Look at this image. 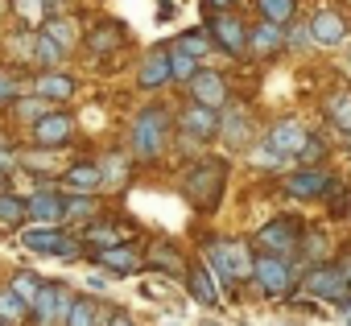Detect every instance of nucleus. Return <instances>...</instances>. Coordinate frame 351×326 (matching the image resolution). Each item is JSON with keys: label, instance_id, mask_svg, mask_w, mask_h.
I'll use <instances>...</instances> for the list:
<instances>
[{"label": "nucleus", "instance_id": "1", "mask_svg": "<svg viewBox=\"0 0 351 326\" xmlns=\"http://www.w3.org/2000/svg\"><path fill=\"white\" fill-rule=\"evenodd\" d=\"M223 186H228V161H219V157L199 161V166L186 174V199L195 207H203V211H215L219 207Z\"/></svg>", "mask_w": 351, "mask_h": 326}, {"label": "nucleus", "instance_id": "2", "mask_svg": "<svg viewBox=\"0 0 351 326\" xmlns=\"http://www.w3.org/2000/svg\"><path fill=\"white\" fill-rule=\"evenodd\" d=\"M203 252H207V273H219L228 285H240L252 277V256L240 240H207Z\"/></svg>", "mask_w": 351, "mask_h": 326}, {"label": "nucleus", "instance_id": "3", "mask_svg": "<svg viewBox=\"0 0 351 326\" xmlns=\"http://www.w3.org/2000/svg\"><path fill=\"white\" fill-rule=\"evenodd\" d=\"M169 140V112L165 108H145L136 112V124H132V153L141 161H153Z\"/></svg>", "mask_w": 351, "mask_h": 326}, {"label": "nucleus", "instance_id": "4", "mask_svg": "<svg viewBox=\"0 0 351 326\" xmlns=\"http://www.w3.org/2000/svg\"><path fill=\"white\" fill-rule=\"evenodd\" d=\"M302 289L314 293V297H322V301H330V305H339V310H351V285L343 281V273H339L335 264L310 268L306 281H302Z\"/></svg>", "mask_w": 351, "mask_h": 326}, {"label": "nucleus", "instance_id": "5", "mask_svg": "<svg viewBox=\"0 0 351 326\" xmlns=\"http://www.w3.org/2000/svg\"><path fill=\"white\" fill-rule=\"evenodd\" d=\"M252 277H256V285H261L265 297H285L293 289V268L281 256H265V252L252 256Z\"/></svg>", "mask_w": 351, "mask_h": 326}, {"label": "nucleus", "instance_id": "6", "mask_svg": "<svg viewBox=\"0 0 351 326\" xmlns=\"http://www.w3.org/2000/svg\"><path fill=\"white\" fill-rule=\"evenodd\" d=\"M256 244L265 248V256H293V248L302 244V223L298 219H273L256 231Z\"/></svg>", "mask_w": 351, "mask_h": 326}, {"label": "nucleus", "instance_id": "7", "mask_svg": "<svg viewBox=\"0 0 351 326\" xmlns=\"http://www.w3.org/2000/svg\"><path fill=\"white\" fill-rule=\"evenodd\" d=\"M71 289L62 285V281H42V293H38V301L29 305L34 314H38V322L42 326H62L66 322V314H71Z\"/></svg>", "mask_w": 351, "mask_h": 326}, {"label": "nucleus", "instance_id": "8", "mask_svg": "<svg viewBox=\"0 0 351 326\" xmlns=\"http://www.w3.org/2000/svg\"><path fill=\"white\" fill-rule=\"evenodd\" d=\"M191 95H195V103H199V108L215 112V108H223V103H228V83H223L215 71H199V75L191 79Z\"/></svg>", "mask_w": 351, "mask_h": 326}, {"label": "nucleus", "instance_id": "9", "mask_svg": "<svg viewBox=\"0 0 351 326\" xmlns=\"http://www.w3.org/2000/svg\"><path fill=\"white\" fill-rule=\"evenodd\" d=\"M71 132H75V124H71V116H66V112H46V116H38V120H34V140H38V145H46V149L66 145V140H71Z\"/></svg>", "mask_w": 351, "mask_h": 326}, {"label": "nucleus", "instance_id": "10", "mask_svg": "<svg viewBox=\"0 0 351 326\" xmlns=\"http://www.w3.org/2000/svg\"><path fill=\"white\" fill-rule=\"evenodd\" d=\"M25 248L29 252H54V256H79V244L75 240H66L62 231H54V227H25Z\"/></svg>", "mask_w": 351, "mask_h": 326}, {"label": "nucleus", "instance_id": "11", "mask_svg": "<svg viewBox=\"0 0 351 326\" xmlns=\"http://www.w3.org/2000/svg\"><path fill=\"white\" fill-rule=\"evenodd\" d=\"M310 145V132L302 128V124H293V120H281V124H273L269 128V149H277L281 157H289V153H298L302 157V149Z\"/></svg>", "mask_w": 351, "mask_h": 326}, {"label": "nucleus", "instance_id": "12", "mask_svg": "<svg viewBox=\"0 0 351 326\" xmlns=\"http://www.w3.org/2000/svg\"><path fill=\"white\" fill-rule=\"evenodd\" d=\"M211 34H215V42H219L228 54H244V46H248V29H244V21H236V17H215V21H211Z\"/></svg>", "mask_w": 351, "mask_h": 326}, {"label": "nucleus", "instance_id": "13", "mask_svg": "<svg viewBox=\"0 0 351 326\" xmlns=\"http://www.w3.org/2000/svg\"><path fill=\"white\" fill-rule=\"evenodd\" d=\"M182 132L195 136V140H215V136H219V120H215V112H207V108L195 103V108L182 116Z\"/></svg>", "mask_w": 351, "mask_h": 326}, {"label": "nucleus", "instance_id": "14", "mask_svg": "<svg viewBox=\"0 0 351 326\" xmlns=\"http://www.w3.org/2000/svg\"><path fill=\"white\" fill-rule=\"evenodd\" d=\"M343 38H347V25H343L339 13H318V17H314V25H310V42H318V46H339Z\"/></svg>", "mask_w": 351, "mask_h": 326}, {"label": "nucleus", "instance_id": "15", "mask_svg": "<svg viewBox=\"0 0 351 326\" xmlns=\"http://www.w3.org/2000/svg\"><path fill=\"white\" fill-rule=\"evenodd\" d=\"M322 190H330V178L318 174V170H306V174L285 178V195H293V199H314V195H322Z\"/></svg>", "mask_w": 351, "mask_h": 326}, {"label": "nucleus", "instance_id": "16", "mask_svg": "<svg viewBox=\"0 0 351 326\" xmlns=\"http://www.w3.org/2000/svg\"><path fill=\"white\" fill-rule=\"evenodd\" d=\"M186 285H191V297H195V301H203V305H211V310L223 301V297H219V289H215V277L207 273V264H195V268H191V277H186Z\"/></svg>", "mask_w": 351, "mask_h": 326}, {"label": "nucleus", "instance_id": "17", "mask_svg": "<svg viewBox=\"0 0 351 326\" xmlns=\"http://www.w3.org/2000/svg\"><path fill=\"white\" fill-rule=\"evenodd\" d=\"M25 215H34V219H42V223L62 219V195H58V190H38V195L25 203Z\"/></svg>", "mask_w": 351, "mask_h": 326}, {"label": "nucleus", "instance_id": "18", "mask_svg": "<svg viewBox=\"0 0 351 326\" xmlns=\"http://www.w3.org/2000/svg\"><path fill=\"white\" fill-rule=\"evenodd\" d=\"M136 83H141V87H161V83H169V50H153V54L145 58Z\"/></svg>", "mask_w": 351, "mask_h": 326}, {"label": "nucleus", "instance_id": "19", "mask_svg": "<svg viewBox=\"0 0 351 326\" xmlns=\"http://www.w3.org/2000/svg\"><path fill=\"white\" fill-rule=\"evenodd\" d=\"M104 268H112V273H120V277H128V273H136V248H108V252H99L95 256Z\"/></svg>", "mask_w": 351, "mask_h": 326}, {"label": "nucleus", "instance_id": "20", "mask_svg": "<svg viewBox=\"0 0 351 326\" xmlns=\"http://www.w3.org/2000/svg\"><path fill=\"white\" fill-rule=\"evenodd\" d=\"M219 128H223V136H228L232 149H244V145H248V112H244V108L228 112V120H223Z\"/></svg>", "mask_w": 351, "mask_h": 326}, {"label": "nucleus", "instance_id": "21", "mask_svg": "<svg viewBox=\"0 0 351 326\" xmlns=\"http://www.w3.org/2000/svg\"><path fill=\"white\" fill-rule=\"evenodd\" d=\"M34 91L42 99H66V95H75V79H66V75H42Z\"/></svg>", "mask_w": 351, "mask_h": 326}, {"label": "nucleus", "instance_id": "22", "mask_svg": "<svg viewBox=\"0 0 351 326\" xmlns=\"http://www.w3.org/2000/svg\"><path fill=\"white\" fill-rule=\"evenodd\" d=\"M9 293H17L25 305H34V301H38V293H42V277H38V273H29V268H21V273H13Z\"/></svg>", "mask_w": 351, "mask_h": 326}, {"label": "nucleus", "instance_id": "23", "mask_svg": "<svg viewBox=\"0 0 351 326\" xmlns=\"http://www.w3.org/2000/svg\"><path fill=\"white\" fill-rule=\"evenodd\" d=\"M281 42H285V29H281V25H273V21H261V25L252 29V50H261V54L277 50Z\"/></svg>", "mask_w": 351, "mask_h": 326}, {"label": "nucleus", "instance_id": "24", "mask_svg": "<svg viewBox=\"0 0 351 326\" xmlns=\"http://www.w3.org/2000/svg\"><path fill=\"white\" fill-rule=\"evenodd\" d=\"M25 314H29V305L17 297V293H0V322H5V326H21L25 322Z\"/></svg>", "mask_w": 351, "mask_h": 326}, {"label": "nucleus", "instance_id": "25", "mask_svg": "<svg viewBox=\"0 0 351 326\" xmlns=\"http://www.w3.org/2000/svg\"><path fill=\"white\" fill-rule=\"evenodd\" d=\"M0 223L21 227V223H25V199H17V195H0Z\"/></svg>", "mask_w": 351, "mask_h": 326}, {"label": "nucleus", "instance_id": "26", "mask_svg": "<svg viewBox=\"0 0 351 326\" xmlns=\"http://www.w3.org/2000/svg\"><path fill=\"white\" fill-rule=\"evenodd\" d=\"M42 38H50V42L62 50V46H75V38H79V34H75V25H71V21H54V17H50V21L42 25Z\"/></svg>", "mask_w": 351, "mask_h": 326}, {"label": "nucleus", "instance_id": "27", "mask_svg": "<svg viewBox=\"0 0 351 326\" xmlns=\"http://www.w3.org/2000/svg\"><path fill=\"white\" fill-rule=\"evenodd\" d=\"M99 182H104L99 178V166H71L66 170V186H75V190H91Z\"/></svg>", "mask_w": 351, "mask_h": 326}, {"label": "nucleus", "instance_id": "28", "mask_svg": "<svg viewBox=\"0 0 351 326\" xmlns=\"http://www.w3.org/2000/svg\"><path fill=\"white\" fill-rule=\"evenodd\" d=\"M149 264H153L157 273H182V256L173 252V248H165V244H157V248H153Z\"/></svg>", "mask_w": 351, "mask_h": 326}, {"label": "nucleus", "instance_id": "29", "mask_svg": "<svg viewBox=\"0 0 351 326\" xmlns=\"http://www.w3.org/2000/svg\"><path fill=\"white\" fill-rule=\"evenodd\" d=\"M256 5H261V17L273 21V25H281V21L293 17V0H256Z\"/></svg>", "mask_w": 351, "mask_h": 326}, {"label": "nucleus", "instance_id": "30", "mask_svg": "<svg viewBox=\"0 0 351 326\" xmlns=\"http://www.w3.org/2000/svg\"><path fill=\"white\" fill-rule=\"evenodd\" d=\"M62 326H95V305H91L87 297L71 301V314H66V322H62Z\"/></svg>", "mask_w": 351, "mask_h": 326}, {"label": "nucleus", "instance_id": "31", "mask_svg": "<svg viewBox=\"0 0 351 326\" xmlns=\"http://www.w3.org/2000/svg\"><path fill=\"white\" fill-rule=\"evenodd\" d=\"M173 50H178V54H186V58H195V62H199V58L207 54V38H203V34H182L178 42H173Z\"/></svg>", "mask_w": 351, "mask_h": 326}, {"label": "nucleus", "instance_id": "32", "mask_svg": "<svg viewBox=\"0 0 351 326\" xmlns=\"http://www.w3.org/2000/svg\"><path fill=\"white\" fill-rule=\"evenodd\" d=\"M199 75V66H195V58H186V54H178V50H169V79H195Z\"/></svg>", "mask_w": 351, "mask_h": 326}, {"label": "nucleus", "instance_id": "33", "mask_svg": "<svg viewBox=\"0 0 351 326\" xmlns=\"http://www.w3.org/2000/svg\"><path fill=\"white\" fill-rule=\"evenodd\" d=\"M120 46V25H95V34H91V50H116Z\"/></svg>", "mask_w": 351, "mask_h": 326}, {"label": "nucleus", "instance_id": "34", "mask_svg": "<svg viewBox=\"0 0 351 326\" xmlns=\"http://www.w3.org/2000/svg\"><path fill=\"white\" fill-rule=\"evenodd\" d=\"M116 240H120V236H116V227H87V244H95L99 252H108Z\"/></svg>", "mask_w": 351, "mask_h": 326}, {"label": "nucleus", "instance_id": "35", "mask_svg": "<svg viewBox=\"0 0 351 326\" xmlns=\"http://www.w3.org/2000/svg\"><path fill=\"white\" fill-rule=\"evenodd\" d=\"M34 54L42 58V66H58V46H54L50 38H42V34H38V42H34Z\"/></svg>", "mask_w": 351, "mask_h": 326}, {"label": "nucleus", "instance_id": "36", "mask_svg": "<svg viewBox=\"0 0 351 326\" xmlns=\"http://www.w3.org/2000/svg\"><path fill=\"white\" fill-rule=\"evenodd\" d=\"M281 161H285V157H281L277 149H269V145H265V149H256V166H261V170H277Z\"/></svg>", "mask_w": 351, "mask_h": 326}, {"label": "nucleus", "instance_id": "37", "mask_svg": "<svg viewBox=\"0 0 351 326\" xmlns=\"http://www.w3.org/2000/svg\"><path fill=\"white\" fill-rule=\"evenodd\" d=\"M9 99H17V83L13 79H0V103H9Z\"/></svg>", "mask_w": 351, "mask_h": 326}, {"label": "nucleus", "instance_id": "38", "mask_svg": "<svg viewBox=\"0 0 351 326\" xmlns=\"http://www.w3.org/2000/svg\"><path fill=\"white\" fill-rule=\"evenodd\" d=\"M203 5H207L211 13H219V9H228V5H232V0H203Z\"/></svg>", "mask_w": 351, "mask_h": 326}, {"label": "nucleus", "instance_id": "39", "mask_svg": "<svg viewBox=\"0 0 351 326\" xmlns=\"http://www.w3.org/2000/svg\"><path fill=\"white\" fill-rule=\"evenodd\" d=\"M108 326H132V318H128V314H112V322H108Z\"/></svg>", "mask_w": 351, "mask_h": 326}, {"label": "nucleus", "instance_id": "40", "mask_svg": "<svg viewBox=\"0 0 351 326\" xmlns=\"http://www.w3.org/2000/svg\"><path fill=\"white\" fill-rule=\"evenodd\" d=\"M203 326H219V322H203Z\"/></svg>", "mask_w": 351, "mask_h": 326}, {"label": "nucleus", "instance_id": "41", "mask_svg": "<svg viewBox=\"0 0 351 326\" xmlns=\"http://www.w3.org/2000/svg\"><path fill=\"white\" fill-rule=\"evenodd\" d=\"M169 326H178V322H169Z\"/></svg>", "mask_w": 351, "mask_h": 326}, {"label": "nucleus", "instance_id": "42", "mask_svg": "<svg viewBox=\"0 0 351 326\" xmlns=\"http://www.w3.org/2000/svg\"><path fill=\"white\" fill-rule=\"evenodd\" d=\"M347 326H351V318H347Z\"/></svg>", "mask_w": 351, "mask_h": 326}, {"label": "nucleus", "instance_id": "43", "mask_svg": "<svg viewBox=\"0 0 351 326\" xmlns=\"http://www.w3.org/2000/svg\"><path fill=\"white\" fill-rule=\"evenodd\" d=\"M0 326H5V322H0Z\"/></svg>", "mask_w": 351, "mask_h": 326}]
</instances>
